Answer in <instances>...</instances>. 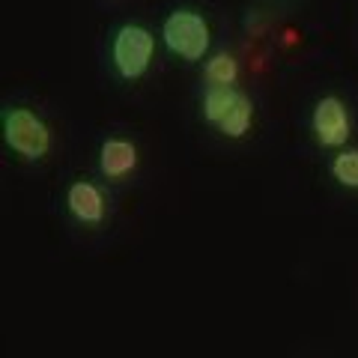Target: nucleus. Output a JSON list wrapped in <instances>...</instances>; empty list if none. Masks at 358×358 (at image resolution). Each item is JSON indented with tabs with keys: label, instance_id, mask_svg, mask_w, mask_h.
Returning <instances> with one entry per match:
<instances>
[{
	"label": "nucleus",
	"instance_id": "f257e3e1",
	"mask_svg": "<svg viewBox=\"0 0 358 358\" xmlns=\"http://www.w3.org/2000/svg\"><path fill=\"white\" fill-rule=\"evenodd\" d=\"M162 39L167 45V51L176 54V57H182L188 63L203 60L209 51V24L194 9H176V13L164 18Z\"/></svg>",
	"mask_w": 358,
	"mask_h": 358
},
{
	"label": "nucleus",
	"instance_id": "f03ea898",
	"mask_svg": "<svg viewBox=\"0 0 358 358\" xmlns=\"http://www.w3.org/2000/svg\"><path fill=\"white\" fill-rule=\"evenodd\" d=\"M152 51H155V39L147 27L122 24L114 33V42H110V63H114L122 81H138L150 69Z\"/></svg>",
	"mask_w": 358,
	"mask_h": 358
},
{
	"label": "nucleus",
	"instance_id": "7ed1b4c3",
	"mask_svg": "<svg viewBox=\"0 0 358 358\" xmlns=\"http://www.w3.org/2000/svg\"><path fill=\"white\" fill-rule=\"evenodd\" d=\"M3 141L24 162H39L51 150L48 126L30 108H9L3 114Z\"/></svg>",
	"mask_w": 358,
	"mask_h": 358
},
{
	"label": "nucleus",
	"instance_id": "20e7f679",
	"mask_svg": "<svg viewBox=\"0 0 358 358\" xmlns=\"http://www.w3.org/2000/svg\"><path fill=\"white\" fill-rule=\"evenodd\" d=\"M310 126L322 147H343L346 138H350V129H352L350 110H346V105L338 96H322L320 102L313 105Z\"/></svg>",
	"mask_w": 358,
	"mask_h": 358
},
{
	"label": "nucleus",
	"instance_id": "39448f33",
	"mask_svg": "<svg viewBox=\"0 0 358 358\" xmlns=\"http://www.w3.org/2000/svg\"><path fill=\"white\" fill-rule=\"evenodd\" d=\"M66 209H69V215L81 224H102L108 203H105L102 188L87 182V179H78V182L69 185V192H66Z\"/></svg>",
	"mask_w": 358,
	"mask_h": 358
},
{
	"label": "nucleus",
	"instance_id": "423d86ee",
	"mask_svg": "<svg viewBox=\"0 0 358 358\" xmlns=\"http://www.w3.org/2000/svg\"><path fill=\"white\" fill-rule=\"evenodd\" d=\"M134 167H138V147L131 141L122 138H108L99 150V171H102L105 179H122L129 176Z\"/></svg>",
	"mask_w": 358,
	"mask_h": 358
},
{
	"label": "nucleus",
	"instance_id": "0eeeda50",
	"mask_svg": "<svg viewBox=\"0 0 358 358\" xmlns=\"http://www.w3.org/2000/svg\"><path fill=\"white\" fill-rule=\"evenodd\" d=\"M239 96L242 93L236 87H209L203 96V120L212 122V126H218V122L227 117V110L236 105Z\"/></svg>",
	"mask_w": 358,
	"mask_h": 358
},
{
	"label": "nucleus",
	"instance_id": "6e6552de",
	"mask_svg": "<svg viewBox=\"0 0 358 358\" xmlns=\"http://www.w3.org/2000/svg\"><path fill=\"white\" fill-rule=\"evenodd\" d=\"M251 120H254V105H251V99L242 93L236 99V105L227 110V117L218 122V129L224 138H242V134L251 129Z\"/></svg>",
	"mask_w": 358,
	"mask_h": 358
},
{
	"label": "nucleus",
	"instance_id": "1a4fd4ad",
	"mask_svg": "<svg viewBox=\"0 0 358 358\" xmlns=\"http://www.w3.org/2000/svg\"><path fill=\"white\" fill-rule=\"evenodd\" d=\"M203 75H206V81L212 87H233L236 84V78H239V63H236L233 54L221 51V54H215V57L206 60Z\"/></svg>",
	"mask_w": 358,
	"mask_h": 358
},
{
	"label": "nucleus",
	"instance_id": "9d476101",
	"mask_svg": "<svg viewBox=\"0 0 358 358\" xmlns=\"http://www.w3.org/2000/svg\"><path fill=\"white\" fill-rule=\"evenodd\" d=\"M331 176L338 179L341 185L355 188L358 192V150L355 147L341 150L338 155H334L331 159Z\"/></svg>",
	"mask_w": 358,
	"mask_h": 358
}]
</instances>
